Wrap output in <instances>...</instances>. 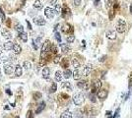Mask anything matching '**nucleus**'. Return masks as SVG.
I'll return each mask as SVG.
<instances>
[{
  "label": "nucleus",
  "instance_id": "obj_1",
  "mask_svg": "<svg viewBox=\"0 0 132 118\" xmlns=\"http://www.w3.org/2000/svg\"><path fill=\"white\" fill-rule=\"evenodd\" d=\"M84 100H85V96L82 92H77L73 96V102L77 106L82 105L84 103Z\"/></svg>",
  "mask_w": 132,
  "mask_h": 118
},
{
  "label": "nucleus",
  "instance_id": "obj_2",
  "mask_svg": "<svg viewBox=\"0 0 132 118\" xmlns=\"http://www.w3.org/2000/svg\"><path fill=\"white\" fill-rule=\"evenodd\" d=\"M126 22L124 19H118L116 22V26H115V30L117 33L119 34H123L126 31Z\"/></svg>",
  "mask_w": 132,
  "mask_h": 118
},
{
  "label": "nucleus",
  "instance_id": "obj_3",
  "mask_svg": "<svg viewBox=\"0 0 132 118\" xmlns=\"http://www.w3.org/2000/svg\"><path fill=\"white\" fill-rule=\"evenodd\" d=\"M3 69H4L5 74H7V75H11L13 71H15V67H14L11 63H6V64H4Z\"/></svg>",
  "mask_w": 132,
  "mask_h": 118
},
{
  "label": "nucleus",
  "instance_id": "obj_4",
  "mask_svg": "<svg viewBox=\"0 0 132 118\" xmlns=\"http://www.w3.org/2000/svg\"><path fill=\"white\" fill-rule=\"evenodd\" d=\"M55 14H56V13H55L54 9H52V8H50V7H46V8L44 9V15H45L46 18H48V19H52V18L54 17Z\"/></svg>",
  "mask_w": 132,
  "mask_h": 118
},
{
  "label": "nucleus",
  "instance_id": "obj_5",
  "mask_svg": "<svg viewBox=\"0 0 132 118\" xmlns=\"http://www.w3.org/2000/svg\"><path fill=\"white\" fill-rule=\"evenodd\" d=\"M33 22L36 24L37 26H44L45 24H46V21H45L42 17H41V16L35 17V18L33 19Z\"/></svg>",
  "mask_w": 132,
  "mask_h": 118
},
{
  "label": "nucleus",
  "instance_id": "obj_6",
  "mask_svg": "<svg viewBox=\"0 0 132 118\" xmlns=\"http://www.w3.org/2000/svg\"><path fill=\"white\" fill-rule=\"evenodd\" d=\"M108 94H109V92H108L107 90H100L98 91V98L100 100H105V99L108 98Z\"/></svg>",
  "mask_w": 132,
  "mask_h": 118
},
{
  "label": "nucleus",
  "instance_id": "obj_7",
  "mask_svg": "<svg viewBox=\"0 0 132 118\" xmlns=\"http://www.w3.org/2000/svg\"><path fill=\"white\" fill-rule=\"evenodd\" d=\"M77 87L82 90H88L89 89V83L87 81H79L77 83Z\"/></svg>",
  "mask_w": 132,
  "mask_h": 118
},
{
  "label": "nucleus",
  "instance_id": "obj_8",
  "mask_svg": "<svg viewBox=\"0 0 132 118\" xmlns=\"http://www.w3.org/2000/svg\"><path fill=\"white\" fill-rule=\"evenodd\" d=\"M91 70H92V65L91 64H87L86 66L83 67V70H82V75L83 76H88L91 72Z\"/></svg>",
  "mask_w": 132,
  "mask_h": 118
},
{
  "label": "nucleus",
  "instance_id": "obj_9",
  "mask_svg": "<svg viewBox=\"0 0 132 118\" xmlns=\"http://www.w3.org/2000/svg\"><path fill=\"white\" fill-rule=\"evenodd\" d=\"M1 35H2V36L5 38V39H11L12 38V34L7 30V29H2L1 30Z\"/></svg>",
  "mask_w": 132,
  "mask_h": 118
},
{
  "label": "nucleus",
  "instance_id": "obj_10",
  "mask_svg": "<svg viewBox=\"0 0 132 118\" xmlns=\"http://www.w3.org/2000/svg\"><path fill=\"white\" fill-rule=\"evenodd\" d=\"M40 45H41V37L39 36V37H37V38H34V39H33V46H34V48H35L36 50L39 49Z\"/></svg>",
  "mask_w": 132,
  "mask_h": 118
},
{
  "label": "nucleus",
  "instance_id": "obj_11",
  "mask_svg": "<svg viewBox=\"0 0 132 118\" xmlns=\"http://www.w3.org/2000/svg\"><path fill=\"white\" fill-rule=\"evenodd\" d=\"M14 44H15V43H13L12 41L8 40V41H6V42L3 44V49H4V50H6V51H9V50L13 49Z\"/></svg>",
  "mask_w": 132,
  "mask_h": 118
},
{
  "label": "nucleus",
  "instance_id": "obj_12",
  "mask_svg": "<svg viewBox=\"0 0 132 118\" xmlns=\"http://www.w3.org/2000/svg\"><path fill=\"white\" fill-rule=\"evenodd\" d=\"M105 36L111 40H113L116 38V33H115V31H108L105 33Z\"/></svg>",
  "mask_w": 132,
  "mask_h": 118
},
{
  "label": "nucleus",
  "instance_id": "obj_13",
  "mask_svg": "<svg viewBox=\"0 0 132 118\" xmlns=\"http://www.w3.org/2000/svg\"><path fill=\"white\" fill-rule=\"evenodd\" d=\"M22 74H23V68H22V66L20 64L16 65L15 66V76L16 77H21Z\"/></svg>",
  "mask_w": 132,
  "mask_h": 118
},
{
  "label": "nucleus",
  "instance_id": "obj_14",
  "mask_svg": "<svg viewBox=\"0 0 132 118\" xmlns=\"http://www.w3.org/2000/svg\"><path fill=\"white\" fill-rule=\"evenodd\" d=\"M41 75H42V78H43V79L48 80V77H49V75H50V70H49L48 67H44V68L42 69Z\"/></svg>",
  "mask_w": 132,
  "mask_h": 118
},
{
  "label": "nucleus",
  "instance_id": "obj_15",
  "mask_svg": "<svg viewBox=\"0 0 132 118\" xmlns=\"http://www.w3.org/2000/svg\"><path fill=\"white\" fill-rule=\"evenodd\" d=\"M60 48L63 53H68L69 51H71V47L66 43H60Z\"/></svg>",
  "mask_w": 132,
  "mask_h": 118
},
{
  "label": "nucleus",
  "instance_id": "obj_16",
  "mask_svg": "<svg viewBox=\"0 0 132 118\" xmlns=\"http://www.w3.org/2000/svg\"><path fill=\"white\" fill-rule=\"evenodd\" d=\"M82 76L83 75L81 73V71L79 70V69H75V71L73 72V78H74V80H79Z\"/></svg>",
  "mask_w": 132,
  "mask_h": 118
},
{
  "label": "nucleus",
  "instance_id": "obj_17",
  "mask_svg": "<svg viewBox=\"0 0 132 118\" xmlns=\"http://www.w3.org/2000/svg\"><path fill=\"white\" fill-rule=\"evenodd\" d=\"M62 78H63V73L61 72V71H59V70L56 71V72H55V75H54L55 81H56V82H61Z\"/></svg>",
  "mask_w": 132,
  "mask_h": 118
},
{
  "label": "nucleus",
  "instance_id": "obj_18",
  "mask_svg": "<svg viewBox=\"0 0 132 118\" xmlns=\"http://www.w3.org/2000/svg\"><path fill=\"white\" fill-rule=\"evenodd\" d=\"M12 50L14 51V53H15V54H20V53H21V51H22V48H21V46H20L19 44L15 43Z\"/></svg>",
  "mask_w": 132,
  "mask_h": 118
},
{
  "label": "nucleus",
  "instance_id": "obj_19",
  "mask_svg": "<svg viewBox=\"0 0 132 118\" xmlns=\"http://www.w3.org/2000/svg\"><path fill=\"white\" fill-rule=\"evenodd\" d=\"M72 75H73V73H72V71L70 69H65V71L63 72V77L65 79H69Z\"/></svg>",
  "mask_w": 132,
  "mask_h": 118
},
{
  "label": "nucleus",
  "instance_id": "obj_20",
  "mask_svg": "<svg viewBox=\"0 0 132 118\" xmlns=\"http://www.w3.org/2000/svg\"><path fill=\"white\" fill-rule=\"evenodd\" d=\"M60 118H73V114L69 110H66L61 114Z\"/></svg>",
  "mask_w": 132,
  "mask_h": 118
},
{
  "label": "nucleus",
  "instance_id": "obj_21",
  "mask_svg": "<svg viewBox=\"0 0 132 118\" xmlns=\"http://www.w3.org/2000/svg\"><path fill=\"white\" fill-rule=\"evenodd\" d=\"M73 29L71 28V26L69 25V24H65V25L62 27V32L64 33H69V32H72Z\"/></svg>",
  "mask_w": 132,
  "mask_h": 118
},
{
  "label": "nucleus",
  "instance_id": "obj_22",
  "mask_svg": "<svg viewBox=\"0 0 132 118\" xmlns=\"http://www.w3.org/2000/svg\"><path fill=\"white\" fill-rule=\"evenodd\" d=\"M61 87L63 89H66L67 91H72V86H71V84L69 82H63L61 84Z\"/></svg>",
  "mask_w": 132,
  "mask_h": 118
},
{
  "label": "nucleus",
  "instance_id": "obj_23",
  "mask_svg": "<svg viewBox=\"0 0 132 118\" xmlns=\"http://www.w3.org/2000/svg\"><path fill=\"white\" fill-rule=\"evenodd\" d=\"M23 67H24V69H25L26 71H30V69L32 68V64H31L30 61H24Z\"/></svg>",
  "mask_w": 132,
  "mask_h": 118
},
{
  "label": "nucleus",
  "instance_id": "obj_24",
  "mask_svg": "<svg viewBox=\"0 0 132 118\" xmlns=\"http://www.w3.org/2000/svg\"><path fill=\"white\" fill-rule=\"evenodd\" d=\"M15 30H16L19 34L24 33V27L21 25V24H16V25H15Z\"/></svg>",
  "mask_w": 132,
  "mask_h": 118
},
{
  "label": "nucleus",
  "instance_id": "obj_25",
  "mask_svg": "<svg viewBox=\"0 0 132 118\" xmlns=\"http://www.w3.org/2000/svg\"><path fill=\"white\" fill-rule=\"evenodd\" d=\"M44 106H45V102H41V103L39 104V107H38L37 110H36V114L41 113V112L42 111V109L44 108Z\"/></svg>",
  "mask_w": 132,
  "mask_h": 118
},
{
  "label": "nucleus",
  "instance_id": "obj_26",
  "mask_svg": "<svg viewBox=\"0 0 132 118\" xmlns=\"http://www.w3.org/2000/svg\"><path fill=\"white\" fill-rule=\"evenodd\" d=\"M72 65H73V67L75 68V69H79V68H80V62H79L77 59H72Z\"/></svg>",
  "mask_w": 132,
  "mask_h": 118
},
{
  "label": "nucleus",
  "instance_id": "obj_27",
  "mask_svg": "<svg viewBox=\"0 0 132 118\" xmlns=\"http://www.w3.org/2000/svg\"><path fill=\"white\" fill-rule=\"evenodd\" d=\"M48 44H49V40H45L43 45H42V48H41V53H45L46 52V49L48 47Z\"/></svg>",
  "mask_w": 132,
  "mask_h": 118
},
{
  "label": "nucleus",
  "instance_id": "obj_28",
  "mask_svg": "<svg viewBox=\"0 0 132 118\" xmlns=\"http://www.w3.org/2000/svg\"><path fill=\"white\" fill-rule=\"evenodd\" d=\"M19 37H20L23 41H27V40H28V35L26 34L25 32L22 33V34H19Z\"/></svg>",
  "mask_w": 132,
  "mask_h": 118
},
{
  "label": "nucleus",
  "instance_id": "obj_29",
  "mask_svg": "<svg viewBox=\"0 0 132 118\" xmlns=\"http://www.w3.org/2000/svg\"><path fill=\"white\" fill-rule=\"evenodd\" d=\"M41 6H42V4H41V0H36V1L34 2V7H35V8L40 9V8H41Z\"/></svg>",
  "mask_w": 132,
  "mask_h": 118
},
{
  "label": "nucleus",
  "instance_id": "obj_30",
  "mask_svg": "<svg viewBox=\"0 0 132 118\" xmlns=\"http://www.w3.org/2000/svg\"><path fill=\"white\" fill-rule=\"evenodd\" d=\"M56 90H57V84H56V83H52V85H51V87H50L49 91L52 93V92H55V91H56Z\"/></svg>",
  "mask_w": 132,
  "mask_h": 118
},
{
  "label": "nucleus",
  "instance_id": "obj_31",
  "mask_svg": "<svg viewBox=\"0 0 132 118\" xmlns=\"http://www.w3.org/2000/svg\"><path fill=\"white\" fill-rule=\"evenodd\" d=\"M66 40H67L68 43H72V42H74V40H75V36H74L73 35H70V36H68L66 37Z\"/></svg>",
  "mask_w": 132,
  "mask_h": 118
},
{
  "label": "nucleus",
  "instance_id": "obj_32",
  "mask_svg": "<svg viewBox=\"0 0 132 118\" xmlns=\"http://www.w3.org/2000/svg\"><path fill=\"white\" fill-rule=\"evenodd\" d=\"M54 11H55L56 14H60V13H61V5H60V4H56Z\"/></svg>",
  "mask_w": 132,
  "mask_h": 118
},
{
  "label": "nucleus",
  "instance_id": "obj_33",
  "mask_svg": "<svg viewBox=\"0 0 132 118\" xmlns=\"http://www.w3.org/2000/svg\"><path fill=\"white\" fill-rule=\"evenodd\" d=\"M112 4H115V0H107V7L112 6Z\"/></svg>",
  "mask_w": 132,
  "mask_h": 118
},
{
  "label": "nucleus",
  "instance_id": "obj_34",
  "mask_svg": "<svg viewBox=\"0 0 132 118\" xmlns=\"http://www.w3.org/2000/svg\"><path fill=\"white\" fill-rule=\"evenodd\" d=\"M54 36H55V39L59 42V43H61V36H60V34L59 33H55V35H54Z\"/></svg>",
  "mask_w": 132,
  "mask_h": 118
},
{
  "label": "nucleus",
  "instance_id": "obj_35",
  "mask_svg": "<svg viewBox=\"0 0 132 118\" xmlns=\"http://www.w3.org/2000/svg\"><path fill=\"white\" fill-rule=\"evenodd\" d=\"M0 17H1L2 21H4V20H5V14H4V12H3L2 8H0Z\"/></svg>",
  "mask_w": 132,
  "mask_h": 118
},
{
  "label": "nucleus",
  "instance_id": "obj_36",
  "mask_svg": "<svg viewBox=\"0 0 132 118\" xmlns=\"http://www.w3.org/2000/svg\"><path fill=\"white\" fill-rule=\"evenodd\" d=\"M73 3L75 6H80L81 4V0H73Z\"/></svg>",
  "mask_w": 132,
  "mask_h": 118
},
{
  "label": "nucleus",
  "instance_id": "obj_37",
  "mask_svg": "<svg viewBox=\"0 0 132 118\" xmlns=\"http://www.w3.org/2000/svg\"><path fill=\"white\" fill-rule=\"evenodd\" d=\"M119 111H120V109L117 108L116 111H115V113H114V115H113V118H117V117L119 116Z\"/></svg>",
  "mask_w": 132,
  "mask_h": 118
},
{
  "label": "nucleus",
  "instance_id": "obj_38",
  "mask_svg": "<svg viewBox=\"0 0 132 118\" xmlns=\"http://www.w3.org/2000/svg\"><path fill=\"white\" fill-rule=\"evenodd\" d=\"M27 118H33V112H32V110H29V111H28Z\"/></svg>",
  "mask_w": 132,
  "mask_h": 118
},
{
  "label": "nucleus",
  "instance_id": "obj_39",
  "mask_svg": "<svg viewBox=\"0 0 132 118\" xmlns=\"http://www.w3.org/2000/svg\"><path fill=\"white\" fill-rule=\"evenodd\" d=\"M50 5H56L57 4V0H49Z\"/></svg>",
  "mask_w": 132,
  "mask_h": 118
},
{
  "label": "nucleus",
  "instance_id": "obj_40",
  "mask_svg": "<svg viewBox=\"0 0 132 118\" xmlns=\"http://www.w3.org/2000/svg\"><path fill=\"white\" fill-rule=\"evenodd\" d=\"M90 100L92 102H96V100H95V96H94V93H92L91 96H90Z\"/></svg>",
  "mask_w": 132,
  "mask_h": 118
},
{
  "label": "nucleus",
  "instance_id": "obj_41",
  "mask_svg": "<svg viewBox=\"0 0 132 118\" xmlns=\"http://www.w3.org/2000/svg\"><path fill=\"white\" fill-rule=\"evenodd\" d=\"M67 64H68V62H67L65 59H63V62H62V66H63V68H65V69H66V67H67Z\"/></svg>",
  "mask_w": 132,
  "mask_h": 118
},
{
  "label": "nucleus",
  "instance_id": "obj_42",
  "mask_svg": "<svg viewBox=\"0 0 132 118\" xmlns=\"http://www.w3.org/2000/svg\"><path fill=\"white\" fill-rule=\"evenodd\" d=\"M60 61V56H57L55 59H54V63H58Z\"/></svg>",
  "mask_w": 132,
  "mask_h": 118
},
{
  "label": "nucleus",
  "instance_id": "obj_43",
  "mask_svg": "<svg viewBox=\"0 0 132 118\" xmlns=\"http://www.w3.org/2000/svg\"><path fill=\"white\" fill-rule=\"evenodd\" d=\"M104 58H107V56H105V55H103V56H102V57H101V58H100V59H99V60H100V61H101V62H103V61H104V60H105V59H104Z\"/></svg>",
  "mask_w": 132,
  "mask_h": 118
},
{
  "label": "nucleus",
  "instance_id": "obj_44",
  "mask_svg": "<svg viewBox=\"0 0 132 118\" xmlns=\"http://www.w3.org/2000/svg\"><path fill=\"white\" fill-rule=\"evenodd\" d=\"M129 80H130V85H132V72L130 73V76H129Z\"/></svg>",
  "mask_w": 132,
  "mask_h": 118
},
{
  "label": "nucleus",
  "instance_id": "obj_45",
  "mask_svg": "<svg viewBox=\"0 0 132 118\" xmlns=\"http://www.w3.org/2000/svg\"><path fill=\"white\" fill-rule=\"evenodd\" d=\"M2 52H3V46L0 45V55L2 54Z\"/></svg>",
  "mask_w": 132,
  "mask_h": 118
},
{
  "label": "nucleus",
  "instance_id": "obj_46",
  "mask_svg": "<svg viewBox=\"0 0 132 118\" xmlns=\"http://www.w3.org/2000/svg\"><path fill=\"white\" fill-rule=\"evenodd\" d=\"M27 24H28V27H29V29H30V30H32V26H31V24L29 23V21H27Z\"/></svg>",
  "mask_w": 132,
  "mask_h": 118
},
{
  "label": "nucleus",
  "instance_id": "obj_47",
  "mask_svg": "<svg viewBox=\"0 0 132 118\" xmlns=\"http://www.w3.org/2000/svg\"><path fill=\"white\" fill-rule=\"evenodd\" d=\"M94 2H95V5L97 6L99 4V2H100V0H94Z\"/></svg>",
  "mask_w": 132,
  "mask_h": 118
},
{
  "label": "nucleus",
  "instance_id": "obj_48",
  "mask_svg": "<svg viewBox=\"0 0 132 118\" xmlns=\"http://www.w3.org/2000/svg\"><path fill=\"white\" fill-rule=\"evenodd\" d=\"M6 92H7L8 94H12V92L10 91V90H6Z\"/></svg>",
  "mask_w": 132,
  "mask_h": 118
},
{
  "label": "nucleus",
  "instance_id": "obj_49",
  "mask_svg": "<svg viewBox=\"0 0 132 118\" xmlns=\"http://www.w3.org/2000/svg\"><path fill=\"white\" fill-rule=\"evenodd\" d=\"M2 80V73H1V70H0V81Z\"/></svg>",
  "mask_w": 132,
  "mask_h": 118
},
{
  "label": "nucleus",
  "instance_id": "obj_50",
  "mask_svg": "<svg viewBox=\"0 0 132 118\" xmlns=\"http://www.w3.org/2000/svg\"><path fill=\"white\" fill-rule=\"evenodd\" d=\"M130 12H131V14H132V4H131V6H130Z\"/></svg>",
  "mask_w": 132,
  "mask_h": 118
}]
</instances>
